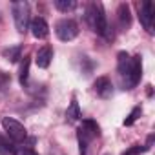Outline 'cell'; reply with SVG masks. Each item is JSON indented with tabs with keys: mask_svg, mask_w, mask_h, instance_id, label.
I'll return each instance as SVG.
<instances>
[{
	"mask_svg": "<svg viewBox=\"0 0 155 155\" xmlns=\"http://www.w3.org/2000/svg\"><path fill=\"white\" fill-rule=\"evenodd\" d=\"M79 119H81V106H79V102H77V99L73 97L69 106H68V110H66V120L68 122H77Z\"/></svg>",
	"mask_w": 155,
	"mask_h": 155,
	"instance_id": "12",
	"label": "cell"
},
{
	"mask_svg": "<svg viewBox=\"0 0 155 155\" xmlns=\"http://www.w3.org/2000/svg\"><path fill=\"white\" fill-rule=\"evenodd\" d=\"M86 20L90 22L91 29L99 35H108V17L104 11V6L101 2H91L86 8Z\"/></svg>",
	"mask_w": 155,
	"mask_h": 155,
	"instance_id": "2",
	"label": "cell"
},
{
	"mask_svg": "<svg viewBox=\"0 0 155 155\" xmlns=\"http://www.w3.org/2000/svg\"><path fill=\"white\" fill-rule=\"evenodd\" d=\"M13 18H15V26L17 31L26 33L29 29V4L28 2H15L13 4Z\"/></svg>",
	"mask_w": 155,
	"mask_h": 155,
	"instance_id": "4",
	"label": "cell"
},
{
	"mask_svg": "<svg viewBox=\"0 0 155 155\" xmlns=\"http://www.w3.org/2000/svg\"><path fill=\"white\" fill-rule=\"evenodd\" d=\"M140 113H142V108H140V106H135V108L131 110V113L124 119V126H131V124L140 117Z\"/></svg>",
	"mask_w": 155,
	"mask_h": 155,
	"instance_id": "16",
	"label": "cell"
},
{
	"mask_svg": "<svg viewBox=\"0 0 155 155\" xmlns=\"http://www.w3.org/2000/svg\"><path fill=\"white\" fill-rule=\"evenodd\" d=\"M101 135V128L95 120L86 119L82 120V126L77 130V137H79V146H81V155H88L90 144Z\"/></svg>",
	"mask_w": 155,
	"mask_h": 155,
	"instance_id": "3",
	"label": "cell"
},
{
	"mask_svg": "<svg viewBox=\"0 0 155 155\" xmlns=\"http://www.w3.org/2000/svg\"><path fill=\"white\" fill-rule=\"evenodd\" d=\"M29 29H31L33 37H35V38H38V40L48 38V35H49V26H48V22H46L42 17L33 18V20L29 22Z\"/></svg>",
	"mask_w": 155,
	"mask_h": 155,
	"instance_id": "8",
	"label": "cell"
},
{
	"mask_svg": "<svg viewBox=\"0 0 155 155\" xmlns=\"http://www.w3.org/2000/svg\"><path fill=\"white\" fill-rule=\"evenodd\" d=\"M0 150H4V151H9V153H13L15 146H13L11 142H8L4 137H0Z\"/></svg>",
	"mask_w": 155,
	"mask_h": 155,
	"instance_id": "19",
	"label": "cell"
},
{
	"mask_svg": "<svg viewBox=\"0 0 155 155\" xmlns=\"http://www.w3.org/2000/svg\"><path fill=\"white\" fill-rule=\"evenodd\" d=\"M55 8L62 13H69L77 8V2L75 0H55Z\"/></svg>",
	"mask_w": 155,
	"mask_h": 155,
	"instance_id": "15",
	"label": "cell"
},
{
	"mask_svg": "<svg viewBox=\"0 0 155 155\" xmlns=\"http://www.w3.org/2000/svg\"><path fill=\"white\" fill-rule=\"evenodd\" d=\"M140 24L144 26V29L148 33H153V20H155V4L150 2V0H146V2H142L140 6Z\"/></svg>",
	"mask_w": 155,
	"mask_h": 155,
	"instance_id": "7",
	"label": "cell"
},
{
	"mask_svg": "<svg viewBox=\"0 0 155 155\" xmlns=\"http://www.w3.org/2000/svg\"><path fill=\"white\" fill-rule=\"evenodd\" d=\"M2 126H4V130H6L8 137H9L11 140H15V142H22V140H26V139H28V130H26V128H24V124H22V122H18L17 119L6 117V119L2 120Z\"/></svg>",
	"mask_w": 155,
	"mask_h": 155,
	"instance_id": "6",
	"label": "cell"
},
{
	"mask_svg": "<svg viewBox=\"0 0 155 155\" xmlns=\"http://www.w3.org/2000/svg\"><path fill=\"white\" fill-rule=\"evenodd\" d=\"M93 88H95L97 95L102 97V99H108L113 93V84H111V81L108 79V77H99V79L93 82Z\"/></svg>",
	"mask_w": 155,
	"mask_h": 155,
	"instance_id": "9",
	"label": "cell"
},
{
	"mask_svg": "<svg viewBox=\"0 0 155 155\" xmlns=\"http://www.w3.org/2000/svg\"><path fill=\"white\" fill-rule=\"evenodd\" d=\"M51 58H53V48H51V46H44V48H40V49L37 51L35 62H37L38 68L46 69V68L51 64Z\"/></svg>",
	"mask_w": 155,
	"mask_h": 155,
	"instance_id": "10",
	"label": "cell"
},
{
	"mask_svg": "<svg viewBox=\"0 0 155 155\" xmlns=\"http://www.w3.org/2000/svg\"><path fill=\"white\" fill-rule=\"evenodd\" d=\"M148 148L146 146H131L130 150H126L122 155H139V153H142V151H146Z\"/></svg>",
	"mask_w": 155,
	"mask_h": 155,
	"instance_id": "18",
	"label": "cell"
},
{
	"mask_svg": "<svg viewBox=\"0 0 155 155\" xmlns=\"http://www.w3.org/2000/svg\"><path fill=\"white\" fill-rule=\"evenodd\" d=\"M117 69L122 81V88L124 90H133L142 77V58L140 55L130 57L126 51H120L117 55Z\"/></svg>",
	"mask_w": 155,
	"mask_h": 155,
	"instance_id": "1",
	"label": "cell"
},
{
	"mask_svg": "<svg viewBox=\"0 0 155 155\" xmlns=\"http://www.w3.org/2000/svg\"><path fill=\"white\" fill-rule=\"evenodd\" d=\"M117 15H119V26L122 29L130 28L131 24V13H130V6L128 4H120L119 9H117Z\"/></svg>",
	"mask_w": 155,
	"mask_h": 155,
	"instance_id": "11",
	"label": "cell"
},
{
	"mask_svg": "<svg viewBox=\"0 0 155 155\" xmlns=\"http://www.w3.org/2000/svg\"><path fill=\"white\" fill-rule=\"evenodd\" d=\"M20 53H22V46H13V48H8L2 51V55L9 60V62H17L20 58Z\"/></svg>",
	"mask_w": 155,
	"mask_h": 155,
	"instance_id": "14",
	"label": "cell"
},
{
	"mask_svg": "<svg viewBox=\"0 0 155 155\" xmlns=\"http://www.w3.org/2000/svg\"><path fill=\"white\" fill-rule=\"evenodd\" d=\"M13 155H38V153L29 146H15Z\"/></svg>",
	"mask_w": 155,
	"mask_h": 155,
	"instance_id": "17",
	"label": "cell"
},
{
	"mask_svg": "<svg viewBox=\"0 0 155 155\" xmlns=\"http://www.w3.org/2000/svg\"><path fill=\"white\" fill-rule=\"evenodd\" d=\"M29 64H31V57L28 55V57H24V60H22V64H20V73H18V81H20L22 86H24V84L28 82V79H29Z\"/></svg>",
	"mask_w": 155,
	"mask_h": 155,
	"instance_id": "13",
	"label": "cell"
},
{
	"mask_svg": "<svg viewBox=\"0 0 155 155\" xmlns=\"http://www.w3.org/2000/svg\"><path fill=\"white\" fill-rule=\"evenodd\" d=\"M55 33L62 42H69V40L77 38V35H79V26L71 18H62L55 24Z\"/></svg>",
	"mask_w": 155,
	"mask_h": 155,
	"instance_id": "5",
	"label": "cell"
}]
</instances>
